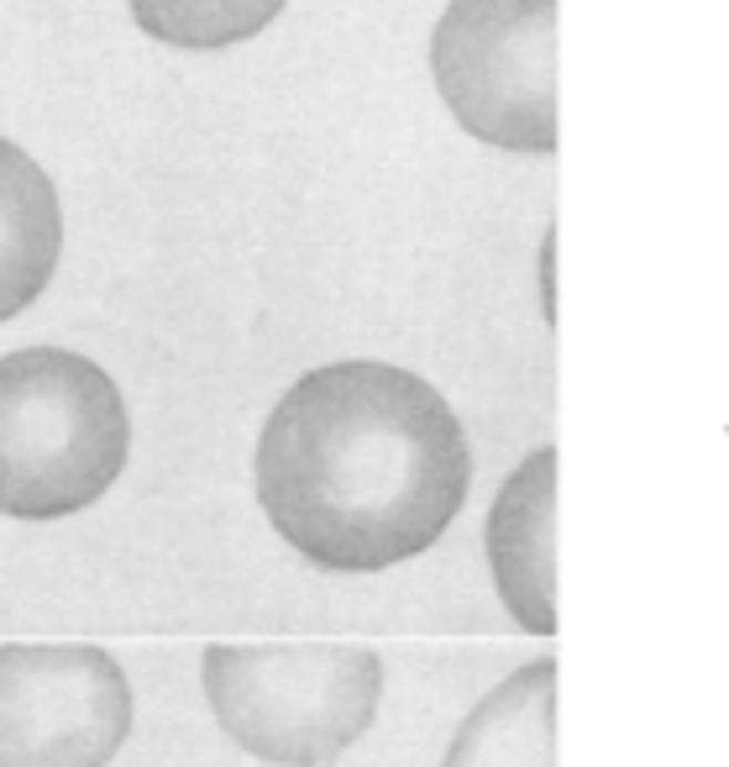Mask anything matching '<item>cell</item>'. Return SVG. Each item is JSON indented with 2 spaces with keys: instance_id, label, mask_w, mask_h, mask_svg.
<instances>
[{
  "instance_id": "obj_1",
  "label": "cell",
  "mask_w": 729,
  "mask_h": 767,
  "mask_svg": "<svg viewBox=\"0 0 729 767\" xmlns=\"http://www.w3.org/2000/svg\"><path fill=\"white\" fill-rule=\"evenodd\" d=\"M468 484L473 452L441 389L373 358L310 368L257 437V505L326 573H378L431 552Z\"/></svg>"
},
{
  "instance_id": "obj_2",
  "label": "cell",
  "mask_w": 729,
  "mask_h": 767,
  "mask_svg": "<svg viewBox=\"0 0 729 767\" xmlns=\"http://www.w3.org/2000/svg\"><path fill=\"white\" fill-rule=\"evenodd\" d=\"M132 452L126 400L111 374L69 347L0 358V515L59 521L90 510Z\"/></svg>"
},
{
  "instance_id": "obj_3",
  "label": "cell",
  "mask_w": 729,
  "mask_h": 767,
  "mask_svg": "<svg viewBox=\"0 0 729 767\" xmlns=\"http://www.w3.org/2000/svg\"><path fill=\"white\" fill-rule=\"evenodd\" d=\"M383 663L347 642H257L205 652L220 730L268 767H336L373 726Z\"/></svg>"
},
{
  "instance_id": "obj_4",
  "label": "cell",
  "mask_w": 729,
  "mask_h": 767,
  "mask_svg": "<svg viewBox=\"0 0 729 767\" xmlns=\"http://www.w3.org/2000/svg\"><path fill=\"white\" fill-rule=\"evenodd\" d=\"M431 74L478 142L556 153V0H452L435 21Z\"/></svg>"
},
{
  "instance_id": "obj_5",
  "label": "cell",
  "mask_w": 729,
  "mask_h": 767,
  "mask_svg": "<svg viewBox=\"0 0 729 767\" xmlns=\"http://www.w3.org/2000/svg\"><path fill=\"white\" fill-rule=\"evenodd\" d=\"M132 684L105 646H0V767H105Z\"/></svg>"
},
{
  "instance_id": "obj_6",
  "label": "cell",
  "mask_w": 729,
  "mask_h": 767,
  "mask_svg": "<svg viewBox=\"0 0 729 767\" xmlns=\"http://www.w3.org/2000/svg\"><path fill=\"white\" fill-rule=\"evenodd\" d=\"M556 447H535L489 510V567L499 600L531 636L556 631Z\"/></svg>"
},
{
  "instance_id": "obj_7",
  "label": "cell",
  "mask_w": 729,
  "mask_h": 767,
  "mask_svg": "<svg viewBox=\"0 0 729 767\" xmlns=\"http://www.w3.org/2000/svg\"><path fill=\"white\" fill-rule=\"evenodd\" d=\"M63 258L59 190L32 153L0 137V321L38 300Z\"/></svg>"
},
{
  "instance_id": "obj_8",
  "label": "cell",
  "mask_w": 729,
  "mask_h": 767,
  "mask_svg": "<svg viewBox=\"0 0 729 767\" xmlns=\"http://www.w3.org/2000/svg\"><path fill=\"white\" fill-rule=\"evenodd\" d=\"M441 767H556V663L535 657L510 673L462 720Z\"/></svg>"
},
{
  "instance_id": "obj_9",
  "label": "cell",
  "mask_w": 729,
  "mask_h": 767,
  "mask_svg": "<svg viewBox=\"0 0 729 767\" xmlns=\"http://www.w3.org/2000/svg\"><path fill=\"white\" fill-rule=\"evenodd\" d=\"M126 6L147 38L184 53H216L257 38L289 0H126Z\"/></svg>"
}]
</instances>
